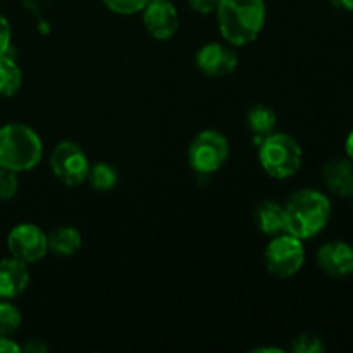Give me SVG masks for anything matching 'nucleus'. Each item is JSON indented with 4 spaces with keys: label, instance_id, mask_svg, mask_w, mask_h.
<instances>
[{
    "label": "nucleus",
    "instance_id": "obj_1",
    "mask_svg": "<svg viewBox=\"0 0 353 353\" xmlns=\"http://www.w3.org/2000/svg\"><path fill=\"white\" fill-rule=\"evenodd\" d=\"M214 14L224 41L231 47H245L264 30L268 7L264 0H219Z\"/></svg>",
    "mask_w": 353,
    "mask_h": 353
},
{
    "label": "nucleus",
    "instance_id": "obj_2",
    "mask_svg": "<svg viewBox=\"0 0 353 353\" xmlns=\"http://www.w3.org/2000/svg\"><path fill=\"white\" fill-rule=\"evenodd\" d=\"M285 212L286 233L305 241L312 240L326 230L333 205L330 196L321 190L303 188L290 196L285 203Z\"/></svg>",
    "mask_w": 353,
    "mask_h": 353
},
{
    "label": "nucleus",
    "instance_id": "obj_3",
    "mask_svg": "<svg viewBox=\"0 0 353 353\" xmlns=\"http://www.w3.org/2000/svg\"><path fill=\"white\" fill-rule=\"evenodd\" d=\"M43 157V141L33 128L9 123L0 128V168L26 172L37 168Z\"/></svg>",
    "mask_w": 353,
    "mask_h": 353
},
{
    "label": "nucleus",
    "instance_id": "obj_4",
    "mask_svg": "<svg viewBox=\"0 0 353 353\" xmlns=\"http://www.w3.org/2000/svg\"><path fill=\"white\" fill-rule=\"evenodd\" d=\"M259 162L272 179H290L300 171L303 150L299 141L288 133H274L259 145Z\"/></svg>",
    "mask_w": 353,
    "mask_h": 353
},
{
    "label": "nucleus",
    "instance_id": "obj_5",
    "mask_svg": "<svg viewBox=\"0 0 353 353\" xmlns=\"http://www.w3.org/2000/svg\"><path fill=\"white\" fill-rule=\"evenodd\" d=\"M305 245L303 240L290 233L272 236L264 250V264L271 276L279 279L293 278L305 264Z\"/></svg>",
    "mask_w": 353,
    "mask_h": 353
},
{
    "label": "nucleus",
    "instance_id": "obj_6",
    "mask_svg": "<svg viewBox=\"0 0 353 353\" xmlns=\"http://www.w3.org/2000/svg\"><path fill=\"white\" fill-rule=\"evenodd\" d=\"M230 159V141L221 131L203 130L188 147V164L196 174L209 176L221 171Z\"/></svg>",
    "mask_w": 353,
    "mask_h": 353
},
{
    "label": "nucleus",
    "instance_id": "obj_7",
    "mask_svg": "<svg viewBox=\"0 0 353 353\" xmlns=\"http://www.w3.org/2000/svg\"><path fill=\"white\" fill-rule=\"evenodd\" d=\"M90 165L88 155L74 141H61L55 145L50 155L52 174L65 186H79L86 183Z\"/></svg>",
    "mask_w": 353,
    "mask_h": 353
},
{
    "label": "nucleus",
    "instance_id": "obj_8",
    "mask_svg": "<svg viewBox=\"0 0 353 353\" xmlns=\"http://www.w3.org/2000/svg\"><path fill=\"white\" fill-rule=\"evenodd\" d=\"M7 248L24 264H34L48 254L47 233L33 223H21L9 231Z\"/></svg>",
    "mask_w": 353,
    "mask_h": 353
},
{
    "label": "nucleus",
    "instance_id": "obj_9",
    "mask_svg": "<svg viewBox=\"0 0 353 353\" xmlns=\"http://www.w3.org/2000/svg\"><path fill=\"white\" fill-rule=\"evenodd\" d=\"M195 65L207 78H224L236 71L238 54L230 43L210 41L199 48L195 55Z\"/></svg>",
    "mask_w": 353,
    "mask_h": 353
},
{
    "label": "nucleus",
    "instance_id": "obj_10",
    "mask_svg": "<svg viewBox=\"0 0 353 353\" xmlns=\"http://www.w3.org/2000/svg\"><path fill=\"white\" fill-rule=\"evenodd\" d=\"M140 14L145 30L155 40L168 41L178 33L179 14L171 0H148Z\"/></svg>",
    "mask_w": 353,
    "mask_h": 353
},
{
    "label": "nucleus",
    "instance_id": "obj_11",
    "mask_svg": "<svg viewBox=\"0 0 353 353\" xmlns=\"http://www.w3.org/2000/svg\"><path fill=\"white\" fill-rule=\"evenodd\" d=\"M316 261L330 278H348L353 276V245L343 240L326 241L317 248Z\"/></svg>",
    "mask_w": 353,
    "mask_h": 353
},
{
    "label": "nucleus",
    "instance_id": "obj_12",
    "mask_svg": "<svg viewBox=\"0 0 353 353\" xmlns=\"http://www.w3.org/2000/svg\"><path fill=\"white\" fill-rule=\"evenodd\" d=\"M323 183L331 195L338 199L353 196V161L348 157L330 159L323 165Z\"/></svg>",
    "mask_w": 353,
    "mask_h": 353
},
{
    "label": "nucleus",
    "instance_id": "obj_13",
    "mask_svg": "<svg viewBox=\"0 0 353 353\" xmlns=\"http://www.w3.org/2000/svg\"><path fill=\"white\" fill-rule=\"evenodd\" d=\"M30 285V269L19 259L0 261V299L14 300Z\"/></svg>",
    "mask_w": 353,
    "mask_h": 353
},
{
    "label": "nucleus",
    "instance_id": "obj_14",
    "mask_svg": "<svg viewBox=\"0 0 353 353\" xmlns=\"http://www.w3.org/2000/svg\"><path fill=\"white\" fill-rule=\"evenodd\" d=\"M254 221L257 230L269 238L286 233L285 205L276 200H264L259 203L255 207Z\"/></svg>",
    "mask_w": 353,
    "mask_h": 353
},
{
    "label": "nucleus",
    "instance_id": "obj_15",
    "mask_svg": "<svg viewBox=\"0 0 353 353\" xmlns=\"http://www.w3.org/2000/svg\"><path fill=\"white\" fill-rule=\"evenodd\" d=\"M247 126L254 143L261 145L268 137H271L278 126V116L274 109L265 103H254L247 112Z\"/></svg>",
    "mask_w": 353,
    "mask_h": 353
},
{
    "label": "nucleus",
    "instance_id": "obj_16",
    "mask_svg": "<svg viewBox=\"0 0 353 353\" xmlns=\"http://www.w3.org/2000/svg\"><path fill=\"white\" fill-rule=\"evenodd\" d=\"M48 252L57 257H72L81 248L83 236L74 226H59L47 234Z\"/></svg>",
    "mask_w": 353,
    "mask_h": 353
},
{
    "label": "nucleus",
    "instance_id": "obj_17",
    "mask_svg": "<svg viewBox=\"0 0 353 353\" xmlns=\"http://www.w3.org/2000/svg\"><path fill=\"white\" fill-rule=\"evenodd\" d=\"M23 86V72L9 54L0 57V97H14Z\"/></svg>",
    "mask_w": 353,
    "mask_h": 353
},
{
    "label": "nucleus",
    "instance_id": "obj_18",
    "mask_svg": "<svg viewBox=\"0 0 353 353\" xmlns=\"http://www.w3.org/2000/svg\"><path fill=\"white\" fill-rule=\"evenodd\" d=\"M117 181H119V174H117L116 168L109 162H95L93 165H90L86 183H90V186L95 192H112L117 186Z\"/></svg>",
    "mask_w": 353,
    "mask_h": 353
},
{
    "label": "nucleus",
    "instance_id": "obj_19",
    "mask_svg": "<svg viewBox=\"0 0 353 353\" xmlns=\"http://www.w3.org/2000/svg\"><path fill=\"white\" fill-rule=\"evenodd\" d=\"M21 316L19 309L10 300L0 299V336H12L21 326Z\"/></svg>",
    "mask_w": 353,
    "mask_h": 353
},
{
    "label": "nucleus",
    "instance_id": "obj_20",
    "mask_svg": "<svg viewBox=\"0 0 353 353\" xmlns=\"http://www.w3.org/2000/svg\"><path fill=\"white\" fill-rule=\"evenodd\" d=\"M324 350H326V345L323 338L316 333H302L292 341L293 353H323Z\"/></svg>",
    "mask_w": 353,
    "mask_h": 353
},
{
    "label": "nucleus",
    "instance_id": "obj_21",
    "mask_svg": "<svg viewBox=\"0 0 353 353\" xmlns=\"http://www.w3.org/2000/svg\"><path fill=\"white\" fill-rule=\"evenodd\" d=\"M102 3L110 12L119 14V16H133L145 9L148 0H102Z\"/></svg>",
    "mask_w": 353,
    "mask_h": 353
},
{
    "label": "nucleus",
    "instance_id": "obj_22",
    "mask_svg": "<svg viewBox=\"0 0 353 353\" xmlns=\"http://www.w3.org/2000/svg\"><path fill=\"white\" fill-rule=\"evenodd\" d=\"M19 190V178L17 172L10 169L0 168V200H10L16 196Z\"/></svg>",
    "mask_w": 353,
    "mask_h": 353
},
{
    "label": "nucleus",
    "instance_id": "obj_23",
    "mask_svg": "<svg viewBox=\"0 0 353 353\" xmlns=\"http://www.w3.org/2000/svg\"><path fill=\"white\" fill-rule=\"evenodd\" d=\"M10 41H12V30L3 14H0V57L9 54Z\"/></svg>",
    "mask_w": 353,
    "mask_h": 353
},
{
    "label": "nucleus",
    "instance_id": "obj_24",
    "mask_svg": "<svg viewBox=\"0 0 353 353\" xmlns=\"http://www.w3.org/2000/svg\"><path fill=\"white\" fill-rule=\"evenodd\" d=\"M186 3L193 12L200 14V16H209V14L216 12L219 0H186Z\"/></svg>",
    "mask_w": 353,
    "mask_h": 353
},
{
    "label": "nucleus",
    "instance_id": "obj_25",
    "mask_svg": "<svg viewBox=\"0 0 353 353\" xmlns=\"http://www.w3.org/2000/svg\"><path fill=\"white\" fill-rule=\"evenodd\" d=\"M21 345H17L16 341L10 336H0V353H19Z\"/></svg>",
    "mask_w": 353,
    "mask_h": 353
},
{
    "label": "nucleus",
    "instance_id": "obj_26",
    "mask_svg": "<svg viewBox=\"0 0 353 353\" xmlns=\"http://www.w3.org/2000/svg\"><path fill=\"white\" fill-rule=\"evenodd\" d=\"M21 350L28 353H47L48 347L41 340H30L24 347H21Z\"/></svg>",
    "mask_w": 353,
    "mask_h": 353
},
{
    "label": "nucleus",
    "instance_id": "obj_27",
    "mask_svg": "<svg viewBox=\"0 0 353 353\" xmlns=\"http://www.w3.org/2000/svg\"><path fill=\"white\" fill-rule=\"evenodd\" d=\"M330 3L336 9L353 14V0H330Z\"/></svg>",
    "mask_w": 353,
    "mask_h": 353
},
{
    "label": "nucleus",
    "instance_id": "obj_28",
    "mask_svg": "<svg viewBox=\"0 0 353 353\" xmlns=\"http://www.w3.org/2000/svg\"><path fill=\"white\" fill-rule=\"evenodd\" d=\"M345 154H347L350 161H353V130L348 133L347 140H345Z\"/></svg>",
    "mask_w": 353,
    "mask_h": 353
},
{
    "label": "nucleus",
    "instance_id": "obj_29",
    "mask_svg": "<svg viewBox=\"0 0 353 353\" xmlns=\"http://www.w3.org/2000/svg\"><path fill=\"white\" fill-rule=\"evenodd\" d=\"M252 352H255V353H283L281 348H278V347H257V348H254Z\"/></svg>",
    "mask_w": 353,
    "mask_h": 353
},
{
    "label": "nucleus",
    "instance_id": "obj_30",
    "mask_svg": "<svg viewBox=\"0 0 353 353\" xmlns=\"http://www.w3.org/2000/svg\"><path fill=\"white\" fill-rule=\"evenodd\" d=\"M352 199H353V196H352ZM352 209H353V202H352Z\"/></svg>",
    "mask_w": 353,
    "mask_h": 353
}]
</instances>
